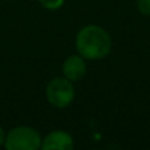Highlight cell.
<instances>
[{
  "label": "cell",
  "mask_w": 150,
  "mask_h": 150,
  "mask_svg": "<svg viewBox=\"0 0 150 150\" xmlns=\"http://www.w3.org/2000/svg\"><path fill=\"white\" fill-rule=\"evenodd\" d=\"M75 49L78 54L88 61H100L108 57L112 50L111 34L104 28L90 24L76 33Z\"/></svg>",
  "instance_id": "obj_1"
},
{
  "label": "cell",
  "mask_w": 150,
  "mask_h": 150,
  "mask_svg": "<svg viewBox=\"0 0 150 150\" xmlns=\"http://www.w3.org/2000/svg\"><path fill=\"white\" fill-rule=\"evenodd\" d=\"M42 137L37 129L26 125L15 127L5 134L4 148L7 150H37L41 148Z\"/></svg>",
  "instance_id": "obj_2"
},
{
  "label": "cell",
  "mask_w": 150,
  "mask_h": 150,
  "mask_svg": "<svg viewBox=\"0 0 150 150\" xmlns=\"http://www.w3.org/2000/svg\"><path fill=\"white\" fill-rule=\"evenodd\" d=\"M45 93L50 105L58 109H63L73 103L75 98V88L73 82L67 78L55 76L47 83Z\"/></svg>",
  "instance_id": "obj_3"
},
{
  "label": "cell",
  "mask_w": 150,
  "mask_h": 150,
  "mask_svg": "<svg viewBox=\"0 0 150 150\" xmlns=\"http://www.w3.org/2000/svg\"><path fill=\"white\" fill-rule=\"evenodd\" d=\"M74 148V140L70 133L65 130H53L42 138L41 149L44 150H71Z\"/></svg>",
  "instance_id": "obj_4"
},
{
  "label": "cell",
  "mask_w": 150,
  "mask_h": 150,
  "mask_svg": "<svg viewBox=\"0 0 150 150\" xmlns=\"http://www.w3.org/2000/svg\"><path fill=\"white\" fill-rule=\"evenodd\" d=\"M87 73V63L86 59L79 54H73L65 59L62 65V74L71 82L80 80Z\"/></svg>",
  "instance_id": "obj_5"
},
{
  "label": "cell",
  "mask_w": 150,
  "mask_h": 150,
  "mask_svg": "<svg viewBox=\"0 0 150 150\" xmlns=\"http://www.w3.org/2000/svg\"><path fill=\"white\" fill-rule=\"evenodd\" d=\"M38 3L45 8V9L55 11V9H59V8L62 7L65 0H38Z\"/></svg>",
  "instance_id": "obj_6"
},
{
  "label": "cell",
  "mask_w": 150,
  "mask_h": 150,
  "mask_svg": "<svg viewBox=\"0 0 150 150\" xmlns=\"http://www.w3.org/2000/svg\"><path fill=\"white\" fill-rule=\"evenodd\" d=\"M137 9L141 15L150 17V0H137Z\"/></svg>",
  "instance_id": "obj_7"
},
{
  "label": "cell",
  "mask_w": 150,
  "mask_h": 150,
  "mask_svg": "<svg viewBox=\"0 0 150 150\" xmlns=\"http://www.w3.org/2000/svg\"><path fill=\"white\" fill-rule=\"evenodd\" d=\"M4 140H5V132L3 129V127L0 125V146L4 145Z\"/></svg>",
  "instance_id": "obj_8"
}]
</instances>
